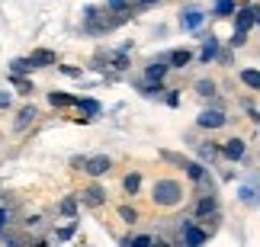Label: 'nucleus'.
Instances as JSON below:
<instances>
[{
	"label": "nucleus",
	"mask_w": 260,
	"mask_h": 247,
	"mask_svg": "<svg viewBox=\"0 0 260 247\" xmlns=\"http://www.w3.org/2000/svg\"><path fill=\"white\" fill-rule=\"evenodd\" d=\"M58 71H61L64 77H74V81H81V77H84V71H81V67H74V64H61Z\"/></svg>",
	"instance_id": "nucleus-34"
},
{
	"label": "nucleus",
	"mask_w": 260,
	"mask_h": 247,
	"mask_svg": "<svg viewBox=\"0 0 260 247\" xmlns=\"http://www.w3.org/2000/svg\"><path fill=\"white\" fill-rule=\"evenodd\" d=\"M235 29H244V32H251V29L257 26L254 23V7L251 4H247V7H241V10H235Z\"/></svg>",
	"instance_id": "nucleus-14"
},
{
	"label": "nucleus",
	"mask_w": 260,
	"mask_h": 247,
	"mask_svg": "<svg viewBox=\"0 0 260 247\" xmlns=\"http://www.w3.org/2000/svg\"><path fill=\"white\" fill-rule=\"evenodd\" d=\"M113 170V157L109 154H93V157H84V173L87 177H103Z\"/></svg>",
	"instance_id": "nucleus-7"
},
{
	"label": "nucleus",
	"mask_w": 260,
	"mask_h": 247,
	"mask_svg": "<svg viewBox=\"0 0 260 247\" xmlns=\"http://www.w3.org/2000/svg\"><path fill=\"white\" fill-rule=\"evenodd\" d=\"M10 103H13V93H7V90H4V93H0V110H7Z\"/></svg>",
	"instance_id": "nucleus-40"
},
{
	"label": "nucleus",
	"mask_w": 260,
	"mask_h": 247,
	"mask_svg": "<svg viewBox=\"0 0 260 247\" xmlns=\"http://www.w3.org/2000/svg\"><path fill=\"white\" fill-rule=\"evenodd\" d=\"M74 231H77V222L71 219V222L64 225V228H58V231H55V238H58V241H68V238H74Z\"/></svg>",
	"instance_id": "nucleus-32"
},
{
	"label": "nucleus",
	"mask_w": 260,
	"mask_h": 247,
	"mask_svg": "<svg viewBox=\"0 0 260 247\" xmlns=\"http://www.w3.org/2000/svg\"><path fill=\"white\" fill-rule=\"evenodd\" d=\"M10 222H13V205H7L4 193H0V228H7Z\"/></svg>",
	"instance_id": "nucleus-27"
},
{
	"label": "nucleus",
	"mask_w": 260,
	"mask_h": 247,
	"mask_svg": "<svg viewBox=\"0 0 260 247\" xmlns=\"http://www.w3.org/2000/svg\"><path fill=\"white\" fill-rule=\"evenodd\" d=\"M215 93H218V87H215L212 77H199V81H196V96L209 100V96H215Z\"/></svg>",
	"instance_id": "nucleus-21"
},
{
	"label": "nucleus",
	"mask_w": 260,
	"mask_h": 247,
	"mask_svg": "<svg viewBox=\"0 0 260 247\" xmlns=\"http://www.w3.org/2000/svg\"><path fill=\"white\" fill-rule=\"evenodd\" d=\"M135 90L142 93V96H148V100H157V96H164V84H148V81H142V84H135Z\"/></svg>",
	"instance_id": "nucleus-22"
},
{
	"label": "nucleus",
	"mask_w": 260,
	"mask_h": 247,
	"mask_svg": "<svg viewBox=\"0 0 260 247\" xmlns=\"http://www.w3.org/2000/svg\"><path fill=\"white\" fill-rule=\"evenodd\" d=\"M119 219H122L125 225H135L138 222V212L132 209V205H119Z\"/></svg>",
	"instance_id": "nucleus-31"
},
{
	"label": "nucleus",
	"mask_w": 260,
	"mask_h": 247,
	"mask_svg": "<svg viewBox=\"0 0 260 247\" xmlns=\"http://www.w3.org/2000/svg\"><path fill=\"white\" fill-rule=\"evenodd\" d=\"M228 45H232V48H244L247 45V32H244V29H235V36L228 39Z\"/></svg>",
	"instance_id": "nucleus-33"
},
{
	"label": "nucleus",
	"mask_w": 260,
	"mask_h": 247,
	"mask_svg": "<svg viewBox=\"0 0 260 247\" xmlns=\"http://www.w3.org/2000/svg\"><path fill=\"white\" fill-rule=\"evenodd\" d=\"M157 58H164V61L167 64H171L174 67V71H180V67H186L189 61H193V52H189V48H174V52H161V55H157Z\"/></svg>",
	"instance_id": "nucleus-10"
},
{
	"label": "nucleus",
	"mask_w": 260,
	"mask_h": 247,
	"mask_svg": "<svg viewBox=\"0 0 260 247\" xmlns=\"http://www.w3.org/2000/svg\"><path fill=\"white\" fill-rule=\"evenodd\" d=\"M106 10L109 13H125V10H135L132 0H106Z\"/></svg>",
	"instance_id": "nucleus-30"
},
{
	"label": "nucleus",
	"mask_w": 260,
	"mask_h": 247,
	"mask_svg": "<svg viewBox=\"0 0 260 247\" xmlns=\"http://www.w3.org/2000/svg\"><path fill=\"white\" fill-rule=\"evenodd\" d=\"M58 212L68 215V219H74V215H77V199H74V196H64L61 205H58Z\"/></svg>",
	"instance_id": "nucleus-28"
},
{
	"label": "nucleus",
	"mask_w": 260,
	"mask_h": 247,
	"mask_svg": "<svg viewBox=\"0 0 260 247\" xmlns=\"http://www.w3.org/2000/svg\"><path fill=\"white\" fill-rule=\"evenodd\" d=\"M81 202L87 205V209H96V205L106 202V190L103 186H87V190L81 193Z\"/></svg>",
	"instance_id": "nucleus-15"
},
{
	"label": "nucleus",
	"mask_w": 260,
	"mask_h": 247,
	"mask_svg": "<svg viewBox=\"0 0 260 247\" xmlns=\"http://www.w3.org/2000/svg\"><path fill=\"white\" fill-rule=\"evenodd\" d=\"M218 52H222V42H218L215 36H206L203 48H199V61H203V64H212L215 58H218Z\"/></svg>",
	"instance_id": "nucleus-13"
},
{
	"label": "nucleus",
	"mask_w": 260,
	"mask_h": 247,
	"mask_svg": "<svg viewBox=\"0 0 260 247\" xmlns=\"http://www.w3.org/2000/svg\"><path fill=\"white\" fill-rule=\"evenodd\" d=\"M10 71H13V74H32L36 71V61H32V58H13V61H10Z\"/></svg>",
	"instance_id": "nucleus-23"
},
{
	"label": "nucleus",
	"mask_w": 260,
	"mask_h": 247,
	"mask_svg": "<svg viewBox=\"0 0 260 247\" xmlns=\"http://www.w3.org/2000/svg\"><path fill=\"white\" fill-rule=\"evenodd\" d=\"M74 106L84 113V119H81V122H93L96 116L103 113V106H100V103L93 100V96H77V103H74Z\"/></svg>",
	"instance_id": "nucleus-12"
},
{
	"label": "nucleus",
	"mask_w": 260,
	"mask_h": 247,
	"mask_svg": "<svg viewBox=\"0 0 260 247\" xmlns=\"http://www.w3.org/2000/svg\"><path fill=\"white\" fill-rule=\"evenodd\" d=\"M244 157H247V145H244V138H228V142L222 145V161L238 164V161H244Z\"/></svg>",
	"instance_id": "nucleus-8"
},
{
	"label": "nucleus",
	"mask_w": 260,
	"mask_h": 247,
	"mask_svg": "<svg viewBox=\"0 0 260 247\" xmlns=\"http://www.w3.org/2000/svg\"><path fill=\"white\" fill-rule=\"evenodd\" d=\"M196 154H199L203 164H215V161H222V145H218V142H199Z\"/></svg>",
	"instance_id": "nucleus-11"
},
{
	"label": "nucleus",
	"mask_w": 260,
	"mask_h": 247,
	"mask_svg": "<svg viewBox=\"0 0 260 247\" xmlns=\"http://www.w3.org/2000/svg\"><path fill=\"white\" fill-rule=\"evenodd\" d=\"M238 202L251 205V209H260V173H251L247 180H241V186H238Z\"/></svg>",
	"instance_id": "nucleus-3"
},
{
	"label": "nucleus",
	"mask_w": 260,
	"mask_h": 247,
	"mask_svg": "<svg viewBox=\"0 0 260 247\" xmlns=\"http://www.w3.org/2000/svg\"><path fill=\"white\" fill-rule=\"evenodd\" d=\"M183 173H186L193 183H199V180H206V177H209V170H206L203 161H183Z\"/></svg>",
	"instance_id": "nucleus-17"
},
{
	"label": "nucleus",
	"mask_w": 260,
	"mask_h": 247,
	"mask_svg": "<svg viewBox=\"0 0 260 247\" xmlns=\"http://www.w3.org/2000/svg\"><path fill=\"white\" fill-rule=\"evenodd\" d=\"M10 84H13L19 93H32V84H29L23 74H13V71H10Z\"/></svg>",
	"instance_id": "nucleus-29"
},
{
	"label": "nucleus",
	"mask_w": 260,
	"mask_h": 247,
	"mask_svg": "<svg viewBox=\"0 0 260 247\" xmlns=\"http://www.w3.org/2000/svg\"><path fill=\"white\" fill-rule=\"evenodd\" d=\"M209 238H212V231L203 228L196 219H183V222H180V228H177V241L186 244V247H199V244H206Z\"/></svg>",
	"instance_id": "nucleus-2"
},
{
	"label": "nucleus",
	"mask_w": 260,
	"mask_h": 247,
	"mask_svg": "<svg viewBox=\"0 0 260 247\" xmlns=\"http://www.w3.org/2000/svg\"><path fill=\"white\" fill-rule=\"evenodd\" d=\"M218 64H232L235 61V55H232V48H222V52H218V58H215Z\"/></svg>",
	"instance_id": "nucleus-37"
},
{
	"label": "nucleus",
	"mask_w": 260,
	"mask_h": 247,
	"mask_svg": "<svg viewBox=\"0 0 260 247\" xmlns=\"http://www.w3.org/2000/svg\"><path fill=\"white\" fill-rule=\"evenodd\" d=\"M235 10H238L235 0H215V4H212V16L215 19H228V16H235Z\"/></svg>",
	"instance_id": "nucleus-19"
},
{
	"label": "nucleus",
	"mask_w": 260,
	"mask_h": 247,
	"mask_svg": "<svg viewBox=\"0 0 260 247\" xmlns=\"http://www.w3.org/2000/svg\"><path fill=\"white\" fill-rule=\"evenodd\" d=\"M39 222H42V215H29L23 225H26V228H39Z\"/></svg>",
	"instance_id": "nucleus-39"
},
{
	"label": "nucleus",
	"mask_w": 260,
	"mask_h": 247,
	"mask_svg": "<svg viewBox=\"0 0 260 247\" xmlns=\"http://www.w3.org/2000/svg\"><path fill=\"white\" fill-rule=\"evenodd\" d=\"M48 103H52V106H74L77 96L64 93V90H52V93H48Z\"/></svg>",
	"instance_id": "nucleus-26"
},
{
	"label": "nucleus",
	"mask_w": 260,
	"mask_h": 247,
	"mask_svg": "<svg viewBox=\"0 0 260 247\" xmlns=\"http://www.w3.org/2000/svg\"><path fill=\"white\" fill-rule=\"evenodd\" d=\"M212 212H218V196H215V190L196 193V199H193V219L203 222L206 215H212Z\"/></svg>",
	"instance_id": "nucleus-5"
},
{
	"label": "nucleus",
	"mask_w": 260,
	"mask_h": 247,
	"mask_svg": "<svg viewBox=\"0 0 260 247\" xmlns=\"http://www.w3.org/2000/svg\"><path fill=\"white\" fill-rule=\"evenodd\" d=\"M171 71H174V67L167 64L164 58H154L151 64H145V81H148V84H164Z\"/></svg>",
	"instance_id": "nucleus-9"
},
{
	"label": "nucleus",
	"mask_w": 260,
	"mask_h": 247,
	"mask_svg": "<svg viewBox=\"0 0 260 247\" xmlns=\"http://www.w3.org/2000/svg\"><path fill=\"white\" fill-rule=\"evenodd\" d=\"M164 103L177 110V106H180V90H164Z\"/></svg>",
	"instance_id": "nucleus-36"
},
{
	"label": "nucleus",
	"mask_w": 260,
	"mask_h": 247,
	"mask_svg": "<svg viewBox=\"0 0 260 247\" xmlns=\"http://www.w3.org/2000/svg\"><path fill=\"white\" fill-rule=\"evenodd\" d=\"M251 7H254V23L260 26V4H251Z\"/></svg>",
	"instance_id": "nucleus-41"
},
{
	"label": "nucleus",
	"mask_w": 260,
	"mask_h": 247,
	"mask_svg": "<svg viewBox=\"0 0 260 247\" xmlns=\"http://www.w3.org/2000/svg\"><path fill=\"white\" fill-rule=\"evenodd\" d=\"M122 190H125V196H138V193H142V173H138V170H128L122 177Z\"/></svg>",
	"instance_id": "nucleus-18"
},
{
	"label": "nucleus",
	"mask_w": 260,
	"mask_h": 247,
	"mask_svg": "<svg viewBox=\"0 0 260 247\" xmlns=\"http://www.w3.org/2000/svg\"><path fill=\"white\" fill-rule=\"evenodd\" d=\"M161 0H132V7L135 10H148V7H157Z\"/></svg>",
	"instance_id": "nucleus-38"
},
{
	"label": "nucleus",
	"mask_w": 260,
	"mask_h": 247,
	"mask_svg": "<svg viewBox=\"0 0 260 247\" xmlns=\"http://www.w3.org/2000/svg\"><path fill=\"white\" fill-rule=\"evenodd\" d=\"M196 125H199V128H206V132L225 128V125H228V113L222 110V106H209V110H203V113H199Z\"/></svg>",
	"instance_id": "nucleus-4"
},
{
	"label": "nucleus",
	"mask_w": 260,
	"mask_h": 247,
	"mask_svg": "<svg viewBox=\"0 0 260 247\" xmlns=\"http://www.w3.org/2000/svg\"><path fill=\"white\" fill-rule=\"evenodd\" d=\"M154 241V234H128V238H122V247H151Z\"/></svg>",
	"instance_id": "nucleus-24"
},
{
	"label": "nucleus",
	"mask_w": 260,
	"mask_h": 247,
	"mask_svg": "<svg viewBox=\"0 0 260 247\" xmlns=\"http://www.w3.org/2000/svg\"><path fill=\"white\" fill-rule=\"evenodd\" d=\"M241 84L260 93V71H257V67H241Z\"/></svg>",
	"instance_id": "nucleus-25"
},
{
	"label": "nucleus",
	"mask_w": 260,
	"mask_h": 247,
	"mask_svg": "<svg viewBox=\"0 0 260 247\" xmlns=\"http://www.w3.org/2000/svg\"><path fill=\"white\" fill-rule=\"evenodd\" d=\"M36 116H39V113H36V106H32V103H26L23 110L16 113V122H13V128H16V132H23V128H29V125H32V119H36Z\"/></svg>",
	"instance_id": "nucleus-16"
},
{
	"label": "nucleus",
	"mask_w": 260,
	"mask_h": 247,
	"mask_svg": "<svg viewBox=\"0 0 260 247\" xmlns=\"http://www.w3.org/2000/svg\"><path fill=\"white\" fill-rule=\"evenodd\" d=\"M36 61V67H52V64H58V55L55 52H48V48H36L32 55H29Z\"/></svg>",
	"instance_id": "nucleus-20"
},
{
	"label": "nucleus",
	"mask_w": 260,
	"mask_h": 247,
	"mask_svg": "<svg viewBox=\"0 0 260 247\" xmlns=\"http://www.w3.org/2000/svg\"><path fill=\"white\" fill-rule=\"evenodd\" d=\"M241 106H244V113H247V116H251V122H257V125H260V110H257V106H254L251 100H244Z\"/></svg>",
	"instance_id": "nucleus-35"
},
{
	"label": "nucleus",
	"mask_w": 260,
	"mask_h": 247,
	"mask_svg": "<svg viewBox=\"0 0 260 247\" xmlns=\"http://www.w3.org/2000/svg\"><path fill=\"white\" fill-rule=\"evenodd\" d=\"M206 23V13L199 7H183V13H180V29L183 32H199Z\"/></svg>",
	"instance_id": "nucleus-6"
},
{
	"label": "nucleus",
	"mask_w": 260,
	"mask_h": 247,
	"mask_svg": "<svg viewBox=\"0 0 260 247\" xmlns=\"http://www.w3.org/2000/svg\"><path fill=\"white\" fill-rule=\"evenodd\" d=\"M186 199V186L174 180V177H161V180H154L151 186V202L157 209H177V205H183Z\"/></svg>",
	"instance_id": "nucleus-1"
}]
</instances>
